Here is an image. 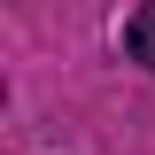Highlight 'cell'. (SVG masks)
<instances>
[{
	"label": "cell",
	"mask_w": 155,
	"mask_h": 155,
	"mask_svg": "<svg viewBox=\"0 0 155 155\" xmlns=\"http://www.w3.org/2000/svg\"><path fill=\"white\" fill-rule=\"evenodd\" d=\"M124 47H132V62H147V70H155V0L124 16Z\"/></svg>",
	"instance_id": "6da1fadb"
}]
</instances>
